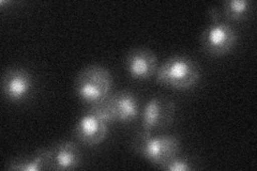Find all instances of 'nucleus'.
<instances>
[{
    "mask_svg": "<svg viewBox=\"0 0 257 171\" xmlns=\"http://www.w3.org/2000/svg\"><path fill=\"white\" fill-rule=\"evenodd\" d=\"M198 63L188 56L177 55L165 60L156 73L157 83L177 90H188L200 79Z\"/></svg>",
    "mask_w": 257,
    "mask_h": 171,
    "instance_id": "7ed1b4c3",
    "label": "nucleus"
},
{
    "mask_svg": "<svg viewBox=\"0 0 257 171\" xmlns=\"http://www.w3.org/2000/svg\"><path fill=\"white\" fill-rule=\"evenodd\" d=\"M132 148L136 154L159 168L172 157L178 155L181 150L179 138L172 134L144 133L140 131L132 140Z\"/></svg>",
    "mask_w": 257,
    "mask_h": 171,
    "instance_id": "f03ea898",
    "label": "nucleus"
},
{
    "mask_svg": "<svg viewBox=\"0 0 257 171\" xmlns=\"http://www.w3.org/2000/svg\"><path fill=\"white\" fill-rule=\"evenodd\" d=\"M198 162L195 158L189 156H182L180 153L178 155L166 160L164 164L161 165L159 169L167 171H190L198 168Z\"/></svg>",
    "mask_w": 257,
    "mask_h": 171,
    "instance_id": "ddd939ff",
    "label": "nucleus"
},
{
    "mask_svg": "<svg viewBox=\"0 0 257 171\" xmlns=\"http://www.w3.org/2000/svg\"><path fill=\"white\" fill-rule=\"evenodd\" d=\"M48 149L50 170H74L82 164V152L75 141H60Z\"/></svg>",
    "mask_w": 257,
    "mask_h": 171,
    "instance_id": "9d476101",
    "label": "nucleus"
},
{
    "mask_svg": "<svg viewBox=\"0 0 257 171\" xmlns=\"http://www.w3.org/2000/svg\"><path fill=\"white\" fill-rule=\"evenodd\" d=\"M109 124L88 109L78 118L73 127V136L78 143L87 146L98 145L105 139Z\"/></svg>",
    "mask_w": 257,
    "mask_h": 171,
    "instance_id": "6e6552de",
    "label": "nucleus"
},
{
    "mask_svg": "<svg viewBox=\"0 0 257 171\" xmlns=\"http://www.w3.org/2000/svg\"><path fill=\"white\" fill-rule=\"evenodd\" d=\"M253 10L252 2L247 0H227L224 2L221 8V13L224 20L228 23L242 22L251 15Z\"/></svg>",
    "mask_w": 257,
    "mask_h": 171,
    "instance_id": "f8f14e48",
    "label": "nucleus"
},
{
    "mask_svg": "<svg viewBox=\"0 0 257 171\" xmlns=\"http://www.w3.org/2000/svg\"><path fill=\"white\" fill-rule=\"evenodd\" d=\"M156 54L146 47H134L124 57V69L127 75L135 80H148L158 71Z\"/></svg>",
    "mask_w": 257,
    "mask_h": 171,
    "instance_id": "1a4fd4ad",
    "label": "nucleus"
},
{
    "mask_svg": "<svg viewBox=\"0 0 257 171\" xmlns=\"http://www.w3.org/2000/svg\"><path fill=\"white\" fill-rule=\"evenodd\" d=\"M5 169L19 171L50 170V149H41L30 155L15 157L7 162Z\"/></svg>",
    "mask_w": 257,
    "mask_h": 171,
    "instance_id": "9b49d317",
    "label": "nucleus"
},
{
    "mask_svg": "<svg viewBox=\"0 0 257 171\" xmlns=\"http://www.w3.org/2000/svg\"><path fill=\"white\" fill-rule=\"evenodd\" d=\"M112 76L100 64H89L80 70L74 79V92L79 101L93 106L106 100L111 93Z\"/></svg>",
    "mask_w": 257,
    "mask_h": 171,
    "instance_id": "f257e3e1",
    "label": "nucleus"
},
{
    "mask_svg": "<svg viewBox=\"0 0 257 171\" xmlns=\"http://www.w3.org/2000/svg\"><path fill=\"white\" fill-rule=\"evenodd\" d=\"M36 80L31 73L22 67H10L3 74L2 89L7 101L20 104L34 94Z\"/></svg>",
    "mask_w": 257,
    "mask_h": 171,
    "instance_id": "423d86ee",
    "label": "nucleus"
},
{
    "mask_svg": "<svg viewBox=\"0 0 257 171\" xmlns=\"http://www.w3.org/2000/svg\"><path fill=\"white\" fill-rule=\"evenodd\" d=\"M238 34L230 23L220 20L209 22L200 36V46L205 54L220 57L228 54L235 47Z\"/></svg>",
    "mask_w": 257,
    "mask_h": 171,
    "instance_id": "20e7f679",
    "label": "nucleus"
},
{
    "mask_svg": "<svg viewBox=\"0 0 257 171\" xmlns=\"http://www.w3.org/2000/svg\"><path fill=\"white\" fill-rule=\"evenodd\" d=\"M104 102L110 111L114 123L130 124L141 116L140 99L132 91L121 90L110 93Z\"/></svg>",
    "mask_w": 257,
    "mask_h": 171,
    "instance_id": "0eeeda50",
    "label": "nucleus"
},
{
    "mask_svg": "<svg viewBox=\"0 0 257 171\" xmlns=\"http://www.w3.org/2000/svg\"><path fill=\"white\" fill-rule=\"evenodd\" d=\"M176 108L174 102L163 95L152 96L141 111V131L158 133L173 124Z\"/></svg>",
    "mask_w": 257,
    "mask_h": 171,
    "instance_id": "39448f33",
    "label": "nucleus"
}]
</instances>
